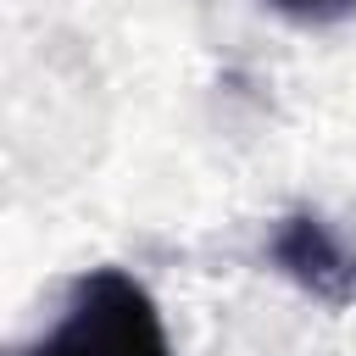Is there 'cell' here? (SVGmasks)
Segmentation results:
<instances>
[{"mask_svg": "<svg viewBox=\"0 0 356 356\" xmlns=\"http://www.w3.org/2000/svg\"><path fill=\"white\" fill-rule=\"evenodd\" d=\"M11 356H172L156 295L122 267H89L67 284L56 323Z\"/></svg>", "mask_w": 356, "mask_h": 356, "instance_id": "6da1fadb", "label": "cell"}, {"mask_svg": "<svg viewBox=\"0 0 356 356\" xmlns=\"http://www.w3.org/2000/svg\"><path fill=\"white\" fill-rule=\"evenodd\" d=\"M273 267L300 284L306 295L328 300V306H356V256L339 245V234L317 217V211H295L273 228L267 239Z\"/></svg>", "mask_w": 356, "mask_h": 356, "instance_id": "7a4b0ae2", "label": "cell"}, {"mask_svg": "<svg viewBox=\"0 0 356 356\" xmlns=\"http://www.w3.org/2000/svg\"><path fill=\"white\" fill-rule=\"evenodd\" d=\"M273 11L295 17V22H334V17H350L356 0H267Z\"/></svg>", "mask_w": 356, "mask_h": 356, "instance_id": "3957f363", "label": "cell"}]
</instances>
